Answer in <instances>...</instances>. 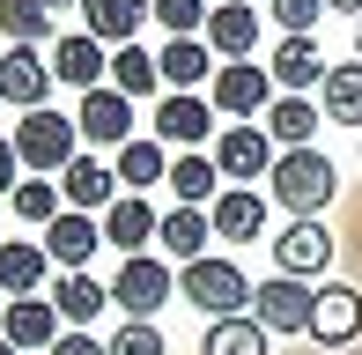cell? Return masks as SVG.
I'll list each match as a JSON object with an SVG mask.
<instances>
[{
    "label": "cell",
    "instance_id": "1",
    "mask_svg": "<svg viewBox=\"0 0 362 355\" xmlns=\"http://www.w3.org/2000/svg\"><path fill=\"white\" fill-rule=\"evenodd\" d=\"M333 185H340V170H333V156H318V149H281L274 170H267V192L288 215H318V207L333 200Z\"/></svg>",
    "mask_w": 362,
    "mask_h": 355
},
{
    "label": "cell",
    "instance_id": "2",
    "mask_svg": "<svg viewBox=\"0 0 362 355\" xmlns=\"http://www.w3.org/2000/svg\"><path fill=\"white\" fill-rule=\"evenodd\" d=\"M177 289H185V303H200L207 318H237L244 303H252V281H244V267L237 260H192L185 274H177Z\"/></svg>",
    "mask_w": 362,
    "mask_h": 355
},
{
    "label": "cell",
    "instance_id": "3",
    "mask_svg": "<svg viewBox=\"0 0 362 355\" xmlns=\"http://www.w3.org/2000/svg\"><path fill=\"white\" fill-rule=\"evenodd\" d=\"M8 141H15V156H23L30 170H67L74 156H81V149H74L81 126H74V119H59V111H23V126H15Z\"/></svg>",
    "mask_w": 362,
    "mask_h": 355
},
{
    "label": "cell",
    "instance_id": "4",
    "mask_svg": "<svg viewBox=\"0 0 362 355\" xmlns=\"http://www.w3.org/2000/svg\"><path fill=\"white\" fill-rule=\"evenodd\" d=\"M177 296V274L163 260H148V252H134V260H119V281H111V303H119L126 318H156L163 303Z\"/></svg>",
    "mask_w": 362,
    "mask_h": 355
},
{
    "label": "cell",
    "instance_id": "5",
    "mask_svg": "<svg viewBox=\"0 0 362 355\" xmlns=\"http://www.w3.org/2000/svg\"><path fill=\"white\" fill-rule=\"evenodd\" d=\"M207 104H215L222 119H259V111L274 104V74L252 67V59H222L215 82H207Z\"/></svg>",
    "mask_w": 362,
    "mask_h": 355
},
{
    "label": "cell",
    "instance_id": "6",
    "mask_svg": "<svg viewBox=\"0 0 362 355\" xmlns=\"http://www.w3.org/2000/svg\"><path fill=\"white\" fill-rule=\"evenodd\" d=\"M310 303H318V289H303L296 274H274L252 289V318L267 333H310Z\"/></svg>",
    "mask_w": 362,
    "mask_h": 355
},
{
    "label": "cell",
    "instance_id": "7",
    "mask_svg": "<svg viewBox=\"0 0 362 355\" xmlns=\"http://www.w3.org/2000/svg\"><path fill=\"white\" fill-rule=\"evenodd\" d=\"M52 59H37V45H8V59H0V104L15 111H45V96H52Z\"/></svg>",
    "mask_w": 362,
    "mask_h": 355
},
{
    "label": "cell",
    "instance_id": "8",
    "mask_svg": "<svg viewBox=\"0 0 362 355\" xmlns=\"http://www.w3.org/2000/svg\"><path fill=\"white\" fill-rule=\"evenodd\" d=\"M96 245H104V215H81V207H59V215L45 222V252H52V267H59V274H81Z\"/></svg>",
    "mask_w": 362,
    "mask_h": 355
},
{
    "label": "cell",
    "instance_id": "9",
    "mask_svg": "<svg viewBox=\"0 0 362 355\" xmlns=\"http://www.w3.org/2000/svg\"><path fill=\"white\" fill-rule=\"evenodd\" d=\"M74 126H81V141H96V149H126L134 141V96H119V89H89L81 96V111H74Z\"/></svg>",
    "mask_w": 362,
    "mask_h": 355
},
{
    "label": "cell",
    "instance_id": "10",
    "mask_svg": "<svg viewBox=\"0 0 362 355\" xmlns=\"http://www.w3.org/2000/svg\"><path fill=\"white\" fill-rule=\"evenodd\" d=\"M355 333H362V289H348V281H325V289H318V303H310V341L348 348Z\"/></svg>",
    "mask_w": 362,
    "mask_h": 355
},
{
    "label": "cell",
    "instance_id": "11",
    "mask_svg": "<svg viewBox=\"0 0 362 355\" xmlns=\"http://www.w3.org/2000/svg\"><path fill=\"white\" fill-rule=\"evenodd\" d=\"M156 230H163V215L148 207V192H119V200L104 207V245H119V260L148 252V245H156Z\"/></svg>",
    "mask_w": 362,
    "mask_h": 355
},
{
    "label": "cell",
    "instance_id": "12",
    "mask_svg": "<svg viewBox=\"0 0 362 355\" xmlns=\"http://www.w3.org/2000/svg\"><path fill=\"white\" fill-rule=\"evenodd\" d=\"M274 260H281V274H296V281H310V274L333 267V237L318 230V215H296L281 237H274Z\"/></svg>",
    "mask_w": 362,
    "mask_h": 355
},
{
    "label": "cell",
    "instance_id": "13",
    "mask_svg": "<svg viewBox=\"0 0 362 355\" xmlns=\"http://www.w3.org/2000/svg\"><path fill=\"white\" fill-rule=\"evenodd\" d=\"M0 341H8V348H52L59 341V303L52 296H8Z\"/></svg>",
    "mask_w": 362,
    "mask_h": 355
},
{
    "label": "cell",
    "instance_id": "14",
    "mask_svg": "<svg viewBox=\"0 0 362 355\" xmlns=\"http://www.w3.org/2000/svg\"><path fill=\"white\" fill-rule=\"evenodd\" d=\"M52 74H59L67 89L89 96V89H104V82H111V52L89 37V30H74V37H59V45H52Z\"/></svg>",
    "mask_w": 362,
    "mask_h": 355
},
{
    "label": "cell",
    "instance_id": "15",
    "mask_svg": "<svg viewBox=\"0 0 362 355\" xmlns=\"http://www.w3.org/2000/svg\"><path fill=\"white\" fill-rule=\"evenodd\" d=\"M215 170L222 178H267L274 170V134H259V126H229V134H215Z\"/></svg>",
    "mask_w": 362,
    "mask_h": 355
},
{
    "label": "cell",
    "instance_id": "16",
    "mask_svg": "<svg viewBox=\"0 0 362 355\" xmlns=\"http://www.w3.org/2000/svg\"><path fill=\"white\" fill-rule=\"evenodd\" d=\"M207 126H215V104H207V96H192V89H170V96L156 104V141L200 149V141H207Z\"/></svg>",
    "mask_w": 362,
    "mask_h": 355
},
{
    "label": "cell",
    "instance_id": "17",
    "mask_svg": "<svg viewBox=\"0 0 362 355\" xmlns=\"http://www.w3.org/2000/svg\"><path fill=\"white\" fill-rule=\"evenodd\" d=\"M267 74H274V89H288V96H303V89H325V52L310 37H281L274 45V59H267Z\"/></svg>",
    "mask_w": 362,
    "mask_h": 355
},
{
    "label": "cell",
    "instance_id": "18",
    "mask_svg": "<svg viewBox=\"0 0 362 355\" xmlns=\"http://www.w3.org/2000/svg\"><path fill=\"white\" fill-rule=\"evenodd\" d=\"M156 15V0H81V23H89V37L96 45H134V30Z\"/></svg>",
    "mask_w": 362,
    "mask_h": 355
},
{
    "label": "cell",
    "instance_id": "19",
    "mask_svg": "<svg viewBox=\"0 0 362 355\" xmlns=\"http://www.w3.org/2000/svg\"><path fill=\"white\" fill-rule=\"evenodd\" d=\"M59 192H67V207H81V215H104V207L119 200V170H104L96 156H74V163L59 170Z\"/></svg>",
    "mask_w": 362,
    "mask_h": 355
},
{
    "label": "cell",
    "instance_id": "20",
    "mask_svg": "<svg viewBox=\"0 0 362 355\" xmlns=\"http://www.w3.org/2000/svg\"><path fill=\"white\" fill-rule=\"evenodd\" d=\"M45 274H52V252L30 245V237H8L0 245V296H37Z\"/></svg>",
    "mask_w": 362,
    "mask_h": 355
},
{
    "label": "cell",
    "instance_id": "21",
    "mask_svg": "<svg viewBox=\"0 0 362 355\" xmlns=\"http://www.w3.org/2000/svg\"><path fill=\"white\" fill-rule=\"evenodd\" d=\"M207 222H215V237H229V245H244V237H259V230H267V200H259L252 185H229V192H215Z\"/></svg>",
    "mask_w": 362,
    "mask_h": 355
},
{
    "label": "cell",
    "instance_id": "22",
    "mask_svg": "<svg viewBox=\"0 0 362 355\" xmlns=\"http://www.w3.org/2000/svg\"><path fill=\"white\" fill-rule=\"evenodd\" d=\"M325 126V104H310V96H274L267 104V134L274 149H310V134Z\"/></svg>",
    "mask_w": 362,
    "mask_h": 355
},
{
    "label": "cell",
    "instance_id": "23",
    "mask_svg": "<svg viewBox=\"0 0 362 355\" xmlns=\"http://www.w3.org/2000/svg\"><path fill=\"white\" fill-rule=\"evenodd\" d=\"M207 45H215V59H244L259 45V15L252 0H222L215 15H207Z\"/></svg>",
    "mask_w": 362,
    "mask_h": 355
},
{
    "label": "cell",
    "instance_id": "24",
    "mask_svg": "<svg viewBox=\"0 0 362 355\" xmlns=\"http://www.w3.org/2000/svg\"><path fill=\"white\" fill-rule=\"evenodd\" d=\"M156 67H163V82H170V89H200V82H215V45L170 37V45L156 52Z\"/></svg>",
    "mask_w": 362,
    "mask_h": 355
},
{
    "label": "cell",
    "instance_id": "25",
    "mask_svg": "<svg viewBox=\"0 0 362 355\" xmlns=\"http://www.w3.org/2000/svg\"><path fill=\"white\" fill-rule=\"evenodd\" d=\"M274 333L259 326L252 311H237V318H207V333H200V355H267Z\"/></svg>",
    "mask_w": 362,
    "mask_h": 355
},
{
    "label": "cell",
    "instance_id": "26",
    "mask_svg": "<svg viewBox=\"0 0 362 355\" xmlns=\"http://www.w3.org/2000/svg\"><path fill=\"white\" fill-rule=\"evenodd\" d=\"M163 252H170V260H207V237H215V222H207V207H170V215H163Z\"/></svg>",
    "mask_w": 362,
    "mask_h": 355
},
{
    "label": "cell",
    "instance_id": "27",
    "mask_svg": "<svg viewBox=\"0 0 362 355\" xmlns=\"http://www.w3.org/2000/svg\"><path fill=\"white\" fill-rule=\"evenodd\" d=\"M163 185L177 192V207H215V192H222V170H215V156H177L170 163V178H163Z\"/></svg>",
    "mask_w": 362,
    "mask_h": 355
},
{
    "label": "cell",
    "instance_id": "28",
    "mask_svg": "<svg viewBox=\"0 0 362 355\" xmlns=\"http://www.w3.org/2000/svg\"><path fill=\"white\" fill-rule=\"evenodd\" d=\"M52 303H59V318H67V326H89V318L111 303V289L81 267V274H59V281H52Z\"/></svg>",
    "mask_w": 362,
    "mask_h": 355
},
{
    "label": "cell",
    "instance_id": "29",
    "mask_svg": "<svg viewBox=\"0 0 362 355\" xmlns=\"http://www.w3.org/2000/svg\"><path fill=\"white\" fill-rule=\"evenodd\" d=\"M111 89L119 96H156L163 89V67H156V52H141V45H119V52H111Z\"/></svg>",
    "mask_w": 362,
    "mask_h": 355
},
{
    "label": "cell",
    "instance_id": "30",
    "mask_svg": "<svg viewBox=\"0 0 362 355\" xmlns=\"http://www.w3.org/2000/svg\"><path fill=\"white\" fill-rule=\"evenodd\" d=\"M170 178V156H163V141H126L119 149V192H148Z\"/></svg>",
    "mask_w": 362,
    "mask_h": 355
},
{
    "label": "cell",
    "instance_id": "31",
    "mask_svg": "<svg viewBox=\"0 0 362 355\" xmlns=\"http://www.w3.org/2000/svg\"><path fill=\"white\" fill-rule=\"evenodd\" d=\"M325 119L362 126V59H340V67L325 74Z\"/></svg>",
    "mask_w": 362,
    "mask_h": 355
},
{
    "label": "cell",
    "instance_id": "32",
    "mask_svg": "<svg viewBox=\"0 0 362 355\" xmlns=\"http://www.w3.org/2000/svg\"><path fill=\"white\" fill-rule=\"evenodd\" d=\"M0 30H8V45H45L52 37V0H0Z\"/></svg>",
    "mask_w": 362,
    "mask_h": 355
},
{
    "label": "cell",
    "instance_id": "33",
    "mask_svg": "<svg viewBox=\"0 0 362 355\" xmlns=\"http://www.w3.org/2000/svg\"><path fill=\"white\" fill-rule=\"evenodd\" d=\"M59 200H67V192H59L52 178H23V185L8 192V207H15V215H23V222H37V230H45V222H52V215H59Z\"/></svg>",
    "mask_w": 362,
    "mask_h": 355
},
{
    "label": "cell",
    "instance_id": "34",
    "mask_svg": "<svg viewBox=\"0 0 362 355\" xmlns=\"http://www.w3.org/2000/svg\"><path fill=\"white\" fill-rule=\"evenodd\" d=\"M207 15H215L207 0H156V23L170 30V37H200V30H207Z\"/></svg>",
    "mask_w": 362,
    "mask_h": 355
},
{
    "label": "cell",
    "instance_id": "35",
    "mask_svg": "<svg viewBox=\"0 0 362 355\" xmlns=\"http://www.w3.org/2000/svg\"><path fill=\"white\" fill-rule=\"evenodd\" d=\"M111 355H170V348H163L156 318H126V326L111 333Z\"/></svg>",
    "mask_w": 362,
    "mask_h": 355
},
{
    "label": "cell",
    "instance_id": "36",
    "mask_svg": "<svg viewBox=\"0 0 362 355\" xmlns=\"http://www.w3.org/2000/svg\"><path fill=\"white\" fill-rule=\"evenodd\" d=\"M267 8H274V23H281L288 37H310V23L325 15V0H267Z\"/></svg>",
    "mask_w": 362,
    "mask_h": 355
},
{
    "label": "cell",
    "instance_id": "37",
    "mask_svg": "<svg viewBox=\"0 0 362 355\" xmlns=\"http://www.w3.org/2000/svg\"><path fill=\"white\" fill-rule=\"evenodd\" d=\"M52 355H111V341H96V333H59V341H52Z\"/></svg>",
    "mask_w": 362,
    "mask_h": 355
},
{
    "label": "cell",
    "instance_id": "38",
    "mask_svg": "<svg viewBox=\"0 0 362 355\" xmlns=\"http://www.w3.org/2000/svg\"><path fill=\"white\" fill-rule=\"evenodd\" d=\"M15 170H23V156H15V141L0 134V192H15V185H23V178H15Z\"/></svg>",
    "mask_w": 362,
    "mask_h": 355
},
{
    "label": "cell",
    "instance_id": "39",
    "mask_svg": "<svg viewBox=\"0 0 362 355\" xmlns=\"http://www.w3.org/2000/svg\"><path fill=\"white\" fill-rule=\"evenodd\" d=\"M325 8H348V15H362V0H325Z\"/></svg>",
    "mask_w": 362,
    "mask_h": 355
},
{
    "label": "cell",
    "instance_id": "40",
    "mask_svg": "<svg viewBox=\"0 0 362 355\" xmlns=\"http://www.w3.org/2000/svg\"><path fill=\"white\" fill-rule=\"evenodd\" d=\"M355 59H362V15H355Z\"/></svg>",
    "mask_w": 362,
    "mask_h": 355
},
{
    "label": "cell",
    "instance_id": "41",
    "mask_svg": "<svg viewBox=\"0 0 362 355\" xmlns=\"http://www.w3.org/2000/svg\"><path fill=\"white\" fill-rule=\"evenodd\" d=\"M0 355H23V348H8V341H0Z\"/></svg>",
    "mask_w": 362,
    "mask_h": 355
},
{
    "label": "cell",
    "instance_id": "42",
    "mask_svg": "<svg viewBox=\"0 0 362 355\" xmlns=\"http://www.w3.org/2000/svg\"><path fill=\"white\" fill-rule=\"evenodd\" d=\"M0 245H8V237H0Z\"/></svg>",
    "mask_w": 362,
    "mask_h": 355
},
{
    "label": "cell",
    "instance_id": "43",
    "mask_svg": "<svg viewBox=\"0 0 362 355\" xmlns=\"http://www.w3.org/2000/svg\"><path fill=\"white\" fill-rule=\"evenodd\" d=\"M52 8H59V0H52Z\"/></svg>",
    "mask_w": 362,
    "mask_h": 355
}]
</instances>
